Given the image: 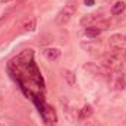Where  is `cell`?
<instances>
[{
    "label": "cell",
    "instance_id": "obj_1",
    "mask_svg": "<svg viewBox=\"0 0 126 126\" xmlns=\"http://www.w3.org/2000/svg\"><path fill=\"white\" fill-rule=\"evenodd\" d=\"M75 10H76V4H75V3H69V4H66L62 10L57 13V16H56V22H57L59 25H64V24H67L69 19L72 18V15L75 13Z\"/></svg>",
    "mask_w": 126,
    "mask_h": 126
},
{
    "label": "cell",
    "instance_id": "obj_2",
    "mask_svg": "<svg viewBox=\"0 0 126 126\" xmlns=\"http://www.w3.org/2000/svg\"><path fill=\"white\" fill-rule=\"evenodd\" d=\"M44 56L47 57V60L54 62L60 57V50L59 48H46L44 50Z\"/></svg>",
    "mask_w": 126,
    "mask_h": 126
},
{
    "label": "cell",
    "instance_id": "obj_3",
    "mask_svg": "<svg viewBox=\"0 0 126 126\" xmlns=\"http://www.w3.org/2000/svg\"><path fill=\"white\" fill-rule=\"evenodd\" d=\"M93 113H94L93 107H91L90 104H87V106H84V107H82L79 117H81V119H88V117H91V116H93Z\"/></svg>",
    "mask_w": 126,
    "mask_h": 126
},
{
    "label": "cell",
    "instance_id": "obj_4",
    "mask_svg": "<svg viewBox=\"0 0 126 126\" xmlns=\"http://www.w3.org/2000/svg\"><path fill=\"white\" fill-rule=\"evenodd\" d=\"M126 4L123 3V1H116L114 4H113V7H111V13L113 15H120L123 10H125Z\"/></svg>",
    "mask_w": 126,
    "mask_h": 126
},
{
    "label": "cell",
    "instance_id": "obj_5",
    "mask_svg": "<svg viewBox=\"0 0 126 126\" xmlns=\"http://www.w3.org/2000/svg\"><path fill=\"white\" fill-rule=\"evenodd\" d=\"M35 27H37V19L35 18H31L30 21L24 22V31H34Z\"/></svg>",
    "mask_w": 126,
    "mask_h": 126
},
{
    "label": "cell",
    "instance_id": "obj_6",
    "mask_svg": "<svg viewBox=\"0 0 126 126\" xmlns=\"http://www.w3.org/2000/svg\"><path fill=\"white\" fill-rule=\"evenodd\" d=\"M101 32L100 28H94V27H87L85 30V35L90 37V38H94V37H98V34Z\"/></svg>",
    "mask_w": 126,
    "mask_h": 126
},
{
    "label": "cell",
    "instance_id": "obj_7",
    "mask_svg": "<svg viewBox=\"0 0 126 126\" xmlns=\"http://www.w3.org/2000/svg\"><path fill=\"white\" fill-rule=\"evenodd\" d=\"M63 76H64V79L67 81V84H69V85H73V84H75V75H73L70 70L64 69V70H63Z\"/></svg>",
    "mask_w": 126,
    "mask_h": 126
},
{
    "label": "cell",
    "instance_id": "obj_8",
    "mask_svg": "<svg viewBox=\"0 0 126 126\" xmlns=\"http://www.w3.org/2000/svg\"><path fill=\"white\" fill-rule=\"evenodd\" d=\"M94 21H95V16H94V15H85V16L81 19V25L88 27V25H91Z\"/></svg>",
    "mask_w": 126,
    "mask_h": 126
},
{
    "label": "cell",
    "instance_id": "obj_9",
    "mask_svg": "<svg viewBox=\"0 0 126 126\" xmlns=\"http://www.w3.org/2000/svg\"><path fill=\"white\" fill-rule=\"evenodd\" d=\"M84 3H85L87 6H93L95 1H94V0H84Z\"/></svg>",
    "mask_w": 126,
    "mask_h": 126
},
{
    "label": "cell",
    "instance_id": "obj_10",
    "mask_svg": "<svg viewBox=\"0 0 126 126\" xmlns=\"http://www.w3.org/2000/svg\"><path fill=\"white\" fill-rule=\"evenodd\" d=\"M1 3H7V1H10V0H0Z\"/></svg>",
    "mask_w": 126,
    "mask_h": 126
},
{
    "label": "cell",
    "instance_id": "obj_11",
    "mask_svg": "<svg viewBox=\"0 0 126 126\" xmlns=\"http://www.w3.org/2000/svg\"><path fill=\"white\" fill-rule=\"evenodd\" d=\"M98 126H100V125H98Z\"/></svg>",
    "mask_w": 126,
    "mask_h": 126
}]
</instances>
